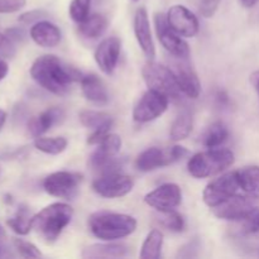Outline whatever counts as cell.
Instances as JSON below:
<instances>
[{
  "label": "cell",
  "mask_w": 259,
  "mask_h": 259,
  "mask_svg": "<svg viewBox=\"0 0 259 259\" xmlns=\"http://www.w3.org/2000/svg\"><path fill=\"white\" fill-rule=\"evenodd\" d=\"M30 76L42 89L57 96H65L70 93L71 86L76 80L80 81L81 73L75 68L66 66L53 55L38 57L30 67Z\"/></svg>",
  "instance_id": "1"
},
{
  "label": "cell",
  "mask_w": 259,
  "mask_h": 259,
  "mask_svg": "<svg viewBox=\"0 0 259 259\" xmlns=\"http://www.w3.org/2000/svg\"><path fill=\"white\" fill-rule=\"evenodd\" d=\"M89 229L98 239L115 242L136 232L137 220L126 214L99 211L89 218Z\"/></svg>",
  "instance_id": "2"
},
{
  "label": "cell",
  "mask_w": 259,
  "mask_h": 259,
  "mask_svg": "<svg viewBox=\"0 0 259 259\" xmlns=\"http://www.w3.org/2000/svg\"><path fill=\"white\" fill-rule=\"evenodd\" d=\"M73 209L65 202H53L38 214L33 215V229L47 243L58 239L63 230L70 225Z\"/></svg>",
  "instance_id": "3"
},
{
  "label": "cell",
  "mask_w": 259,
  "mask_h": 259,
  "mask_svg": "<svg viewBox=\"0 0 259 259\" xmlns=\"http://www.w3.org/2000/svg\"><path fill=\"white\" fill-rule=\"evenodd\" d=\"M235 156L228 148H210L194 154L187 162V171L195 179H206L227 171L234 164Z\"/></svg>",
  "instance_id": "4"
},
{
  "label": "cell",
  "mask_w": 259,
  "mask_h": 259,
  "mask_svg": "<svg viewBox=\"0 0 259 259\" xmlns=\"http://www.w3.org/2000/svg\"><path fill=\"white\" fill-rule=\"evenodd\" d=\"M120 137L118 134L109 133L98 144V148L91 153L90 158H89L90 168L100 172V174L119 171V168L123 166V159L116 158L118 153L120 152Z\"/></svg>",
  "instance_id": "5"
},
{
  "label": "cell",
  "mask_w": 259,
  "mask_h": 259,
  "mask_svg": "<svg viewBox=\"0 0 259 259\" xmlns=\"http://www.w3.org/2000/svg\"><path fill=\"white\" fill-rule=\"evenodd\" d=\"M142 75H143L148 89L159 91L172 100H179L180 96L182 95L174 72L169 67L159 65V63L154 62L153 60H149L144 65Z\"/></svg>",
  "instance_id": "6"
},
{
  "label": "cell",
  "mask_w": 259,
  "mask_h": 259,
  "mask_svg": "<svg viewBox=\"0 0 259 259\" xmlns=\"http://www.w3.org/2000/svg\"><path fill=\"white\" fill-rule=\"evenodd\" d=\"M259 210V194L233 195L227 201L212 209L214 215L228 222H240Z\"/></svg>",
  "instance_id": "7"
},
{
  "label": "cell",
  "mask_w": 259,
  "mask_h": 259,
  "mask_svg": "<svg viewBox=\"0 0 259 259\" xmlns=\"http://www.w3.org/2000/svg\"><path fill=\"white\" fill-rule=\"evenodd\" d=\"M154 27H156L157 37L164 50L179 60H187L190 56V47L184 37L176 33L169 25L167 15L163 13L154 14Z\"/></svg>",
  "instance_id": "8"
},
{
  "label": "cell",
  "mask_w": 259,
  "mask_h": 259,
  "mask_svg": "<svg viewBox=\"0 0 259 259\" xmlns=\"http://www.w3.org/2000/svg\"><path fill=\"white\" fill-rule=\"evenodd\" d=\"M169 98L159 91L148 89L133 109V120L139 124L151 123L163 115L168 108Z\"/></svg>",
  "instance_id": "9"
},
{
  "label": "cell",
  "mask_w": 259,
  "mask_h": 259,
  "mask_svg": "<svg viewBox=\"0 0 259 259\" xmlns=\"http://www.w3.org/2000/svg\"><path fill=\"white\" fill-rule=\"evenodd\" d=\"M82 176L70 171H57L43 180V190L51 196L72 200L77 196Z\"/></svg>",
  "instance_id": "10"
},
{
  "label": "cell",
  "mask_w": 259,
  "mask_h": 259,
  "mask_svg": "<svg viewBox=\"0 0 259 259\" xmlns=\"http://www.w3.org/2000/svg\"><path fill=\"white\" fill-rule=\"evenodd\" d=\"M134 180L119 171L101 174L94 180L93 190L105 199H118L128 195L133 190Z\"/></svg>",
  "instance_id": "11"
},
{
  "label": "cell",
  "mask_w": 259,
  "mask_h": 259,
  "mask_svg": "<svg viewBox=\"0 0 259 259\" xmlns=\"http://www.w3.org/2000/svg\"><path fill=\"white\" fill-rule=\"evenodd\" d=\"M239 189L237 172H227L206 185L202 192V199L210 209H214L218 205L227 201L229 197L237 194Z\"/></svg>",
  "instance_id": "12"
},
{
  "label": "cell",
  "mask_w": 259,
  "mask_h": 259,
  "mask_svg": "<svg viewBox=\"0 0 259 259\" xmlns=\"http://www.w3.org/2000/svg\"><path fill=\"white\" fill-rule=\"evenodd\" d=\"M181 201L182 191L176 184H163L144 196V202L157 211L176 210Z\"/></svg>",
  "instance_id": "13"
},
{
  "label": "cell",
  "mask_w": 259,
  "mask_h": 259,
  "mask_svg": "<svg viewBox=\"0 0 259 259\" xmlns=\"http://www.w3.org/2000/svg\"><path fill=\"white\" fill-rule=\"evenodd\" d=\"M167 20L169 25L174 28L184 38H192L199 33L200 23L196 15L186 8L185 5H172L167 12Z\"/></svg>",
  "instance_id": "14"
},
{
  "label": "cell",
  "mask_w": 259,
  "mask_h": 259,
  "mask_svg": "<svg viewBox=\"0 0 259 259\" xmlns=\"http://www.w3.org/2000/svg\"><path fill=\"white\" fill-rule=\"evenodd\" d=\"M121 51V40L118 37H108L96 47L94 58L96 65L105 75H111L115 71Z\"/></svg>",
  "instance_id": "15"
},
{
  "label": "cell",
  "mask_w": 259,
  "mask_h": 259,
  "mask_svg": "<svg viewBox=\"0 0 259 259\" xmlns=\"http://www.w3.org/2000/svg\"><path fill=\"white\" fill-rule=\"evenodd\" d=\"M134 35L144 56L148 60H154L156 46L152 37L151 22L146 8H138L134 14Z\"/></svg>",
  "instance_id": "16"
},
{
  "label": "cell",
  "mask_w": 259,
  "mask_h": 259,
  "mask_svg": "<svg viewBox=\"0 0 259 259\" xmlns=\"http://www.w3.org/2000/svg\"><path fill=\"white\" fill-rule=\"evenodd\" d=\"M184 61L185 60H181L180 62H174L169 68L174 72L182 95H186L190 99H197L201 94V83H200L196 72Z\"/></svg>",
  "instance_id": "17"
},
{
  "label": "cell",
  "mask_w": 259,
  "mask_h": 259,
  "mask_svg": "<svg viewBox=\"0 0 259 259\" xmlns=\"http://www.w3.org/2000/svg\"><path fill=\"white\" fill-rule=\"evenodd\" d=\"M80 85L83 96L90 103L103 106L106 105L109 100H110V96H109L105 83L95 73H88V75L81 76Z\"/></svg>",
  "instance_id": "18"
},
{
  "label": "cell",
  "mask_w": 259,
  "mask_h": 259,
  "mask_svg": "<svg viewBox=\"0 0 259 259\" xmlns=\"http://www.w3.org/2000/svg\"><path fill=\"white\" fill-rule=\"evenodd\" d=\"M30 38L34 40L35 45L43 48H53L60 45L62 39V33L60 28L52 22L48 20H40L33 24L30 28Z\"/></svg>",
  "instance_id": "19"
},
{
  "label": "cell",
  "mask_w": 259,
  "mask_h": 259,
  "mask_svg": "<svg viewBox=\"0 0 259 259\" xmlns=\"http://www.w3.org/2000/svg\"><path fill=\"white\" fill-rule=\"evenodd\" d=\"M63 118H65V111L62 109L57 106L50 108L28 121V132L33 138L42 137V134L50 131L53 125L61 123Z\"/></svg>",
  "instance_id": "20"
},
{
  "label": "cell",
  "mask_w": 259,
  "mask_h": 259,
  "mask_svg": "<svg viewBox=\"0 0 259 259\" xmlns=\"http://www.w3.org/2000/svg\"><path fill=\"white\" fill-rule=\"evenodd\" d=\"M168 164H171L168 151H163L157 147L147 148L136 159V167L141 172H151Z\"/></svg>",
  "instance_id": "21"
},
{
  "label": "cell",
  "mask_w": 259,
  "mask_h": 259,
  "mask_svg": "<svg viewBox=\"0 0 259 259\" xmlns=\"http://www.w3.org/2000/svg\"><path fill=\"white\" fill-rule=\"evenodd\" d=\"M129 249L124 243H98V244L89 245L82 252V258L98 259V258H121L128 255Z\"/></svg>",
  "instance_id": "22"
},
{
  "label": "cell",
  "mask_w": 259,
  "mask_h": 259,
  "mask_svg": "<svg viewBox=\"0 0 259 259\" xmlns=\"http://www.w3.org/2000/svg\"><path fill=\"white\" fill-rule=\"evenodd\" d=\"M108 29V19L105 15L91 14L83 22L78 23V33L86 39H98Z\"/></svg>",
  "instance_id": "23"
},
{
  "label": "cell",
  "mask_w": 259,
  "mask_h": 259,
  "mask_svg": "<svg viewBox=\"0 0 259 259\" xmlns=\"http://www.w3.org/2000/svg\"><path fill=\"white\" fill-rule=\"evenodd\" d=\"M162 247H163V234H162V232H159L158 229L151 230L143 244H142L139 257L142 259L161 258Z\"/></svg>",
  "instance_id": "24"
},
{
  "label": "cell",
  "mask_w": 259,
  "mask_h": 259,
  "mask_svg": "<svg viewBox=\"0 0 259 259\" xmlns=\"http://www.w3.org/2000/svg\"><path fill=\"white\" fill-rule=\"evenodd\" d=\"M229 138V129L223 121H215L207 128L205 132L204 138H202V144L210 148H219Z\"/></svg>",
  "instance_id": "25"
},
{
  "label": "cell",
  "mask_w": 259,
  "mask_h": 259,
  "mask_svg": "<svg viewBox=\"0 0 259 259\" xmlns=\"http://www.w3.org/2000/svg\"><path fill=\"white\" fill-rule=\"evenodd\" d=\"M194 119L189 111H182L174 120L169 131V138L174 142H181L186 139L192 132Z\"/></svg>",
  "instance_id": "26"
},
{
  "label": "cell",
  "mask_w": 259,
  "mask_h": 259,
  "mask_svg": "<svg viewBox=\"0 0 259 259\" xmlns=\"http://www.w3.org/2000/svg\"><path fill=\"white\" fill-rule=\"evenodd\" d=\"M239 187L248 194H259V166H247L238 169Z\"/></svg>",
  "instance_id": "27"
},
{
  "label": "cell",
  "mask_w": 259,
  "mask_h": 259,
  "mask_svg": "<svg viewBox=\"0 0 259 259\" xmlns=\"http://www.w3.org/2000/svg\"><path fill=\"white\" fill-rule=\"evenodd\" d=\"M7 224L17 234L27 235L33 229V215L27 206L22 205L14 217L8 220Z\"/></svg>",
  "instance_id": "28"
},
{
  "label": "cell",
  "mask_w": 259,
  "mask_h": 259,
  "mask_svg": "<svg viewBox=\"0 0 259 259\" xmlns=\"http://www.w3.org/2000/svg\"><path fill=\"white\" fill-rule=\"evenodd\" d=\"M67 139L65 137H38L34 139V147L39 152L51 156H57L67 148Z\"/></svg>",
  "instance_id": "29"
},
{
  "label": "cell",
  "mask_w": 259,
  "mask_h": 259,
  "mask_svg": "<svg viewBox=\"0 0 259 259\" xmlns=\"http://www.w3.org/2000/svg\"><path fill=\"white\" fill-rule=\"evenodd\" d=\"M78 119H80V123L82 124L83 126H86V128L89 129H93V131L105 125V124L110 123V121H114V119L111 118L110 114L99 110L81 111L80 115H78Z\"/></svg>",
  "instance_id": "30"
},
{
  "label": "cell",
  "mask_w": 259,
  "mask_h": 259,
  "mask_svg": "<svg viewBox=\"0 0 259 259\" xmlns=\"http://www.w3.org/2000/svg\"><path fill=\"white\" fill-rule=\"evenodd\" d=\"M158 223L167 230L174 233H181L185 229V219L176 210L168 211H158Z\"/></svg>",
  "instance_id": "31"
},
{
  "label": "cell",
  "mask_w": 259,
  "mask_h": 259,
  "mask_svg": "<svg viewBox=\"0 0 259 259\" xmlns=\"http://www.w3.org/2000/svg\"><path fill=\"white\" fill-rule=\"evenodd\" d=\"M98 0H72L68 8V14L70 18L75 23H81L91 15V9L93 5Z\"/></svg>",
  "instance_id": "32"
},
{
  "label": "cell",
  "mask_w": 259,
  "mask_h": 259,
  "mask_svg": "<svg viewBox=\"0 0 259 259\" xmlns=\"http://www.w3.org/2000/svg\"><path fill=\"white\" fill-rule=\"evenodd\" d=\"M14 243V247L17 249V252L19 253V255L24 258H40L42 257V253L39 252L37 247H35L33 243L27 242L24 239H19V238H15L13 240Z\"/></svg>",
  "instance_id": "33"
},
{
  "label": "cell",
  "mask_w": 259,
  "mask_h": 259,
  "mask_svg": "<svg viewBox=\"0 0 259 259\" xmlns=\"http://www.w3.org/2000/svg\"><path fill=\"white\" fill-rule=\"evenodd\" d=\"M242 223V234L244 235H253L259 233V210L253 212L245 219L240 220Z\"/></svg>",
  "instance_id": "34"
},
{
  "label": "cell",
  "mask_w": 259,
  "mask_h": 259,
  "mask_svg": "<svg viewBox=\"0 0 259 259\" xmlns=\"http://www.w3.org/2000/svg\"><path fill=\"white\" fill-rule=\"evenodd\" d=\"M15 53H17L15 43L7 34L0 33V57L13 58L15 56Z\"/></svg>",
  "instance_id": "35"
},
{
  "label": "cell",
  "mask_w": 259,
  "mask_h": 259,
  "mask_svg": "<svg viewBox=\"0 0 259 259\" xmlns=\"http://www.w3.org/2000/svg\"><path fill=\"white\" fill-rule=\"evenodd\" d=\"M48 17V13L45 12V10L35 9V10H29V12L24 13L19 17V22L24 23V24H34V23L40 22L45 18Z\"/></svg>",
  "instance_id": "36"
},
{
  "label": "cell",
  "mask_w": 259,
  "mask_h": 259,
  "mask_svg": "<svg viewBox=\"0 0 259 259\" xmlns=\"http://www.w3.org/2000/svg\"><path fill=\"white\" fill-rule=\"evenodd\" d=\"M220 2H222V0H200L199 9L202 17L205 18L214 17L218 8H219Z\"/></svg>",
  "instance_id": "37"
},
{
  "label": "cell",
  "mask_w": 259,
  "mask_h": 259,
  "mask_svg": "<svg viewBox=\"0 0 259 259\" xmlns=\"http://www.w3.org/2000/svg\"><path fill=\"white\" fill-rule=\"evenodd\" d=\"M27 4V0H0V13H15L23 9Z\"/></svg>",
  "instance_id": "38"
},
{
  "label": "cell",
  "mask_w": 259,
  "mask_h": 259,
  "mask_svg": "<svg viewBox=\"0 0 259 259\" xmlns=\"http://www.w3.org/2000/svg\"><path fill=\"white\" fill-rule=\"evenodd\" d=\"M167 151H168V156H169V161H171V163H175V162L185 158V157L189 154V151L182 146H174L169 149H167Z\"/></svg>",
  "instance_id": "39"
},
{
  "label": "cell",
  "mask_w": 259,
  "mask_h": 259,
  "mask_svg": "<svg viewBox=\"0 0 259 259\" xmlns=\"http://www.w3.org/2000/svg\"><path fill=\"white\" fill-rule=\"evenodd\" d=\"M199 249H200V245L196 240H195V242H190V243H187L185 247H182L181 249H180L179 257H182V258L196 257V254L192 252H197Z\"/></svg>",
  "instance_id": "40"
},
{
  "label": "cell",
  "mask_w": 259,
  "mask_h": 259,
  "mask_svg": "<svg viewBox=\"0 0 259 259\" xmlns=\"http://www.w3.org/2000/svg\"><path fill=\"white\" fill-rule=\"evenodd\" d=\"M5 34H7L8 37H9L14 43L23 42V40H25V38H27L25 30L22 29V28H18V27L10 28V29L7 30V33H5Z\"/></svg>",
  "instance_id": "41"
},
{
  "label": "cell",
  "mask_w": 259,
  "mask_h": 259,
  "mask_svg": "<svg viewBox=\"0 0 259 259\" xmlns=\"http://www.w3.org/2000/svg\"><path fill=\"white\" fill-rule=\"evenodd\" d=\"M8 72H9V66H8V63L4 60L0 58V81L7 77Z\"/></svg>",
  "instance_id": "42"
},
{
  "label": "cell",
  "mask_w": 259,
  "mask_h": 259,
  "mask_svg": "<svg viewBox=\"0 0 259 259\" xmlns=\"http://www.w3.org/2000/svg\"><path fill=\"white\" fill-rule=\"evenodd\" d=\"M217 100L220 105H227L228 101H229V98H228L227 93H224V91H219V93L217 94Z\"/></svg>",
  "instance_id": "43"
},
{
  "label": "cell",
  "mask_w": 259,
  "mask_h": 259,
  "mask_svg": "<svg viewBox=\"0 0 259 259\" xmlns=\"http://www.w3.org/2000/svg\"><path fill=\"white\" fill-rule=\"evenodd\" d=\"M250 81H252V85L254 86L259 98V71H257V72H254L252 76H250Z\"/></svg>",
  "instance_id": "44"
},
{
  "label": "cell",
  "mask_w": 259,
  "mask_h": 259,
  "mask_svg": "<svg viewBox=\"0 0 259 259\" xmlns=\"http://www.w3.org/2000/svg\"><path fill=\"white\" fill-rule=\"evenodd\" d=\"M240 2H242L243 7H245V8H253V7H254V5L258 4L259 0H240Z\"/></svg>",
  "instance_id": "45"
},
{
  "label": "cell",
  "mask_w": 259,
  "mask_h": 259,
  "mask_svg": "<svg viewBox=\"0 0 259 259\" xmlns=\"http://www.w3.org/2000/svg\"><path fill=\"white\" fill-rule=\"evenodd\" d=\"M5 121H7V113L0 109V132H2V129L4 128Z\"/></svg>",
  "instance_id": "46"
},
{
  "label": "cell",
  "mask_w": 259,
  "mask_h": 259,
  "mask_svg": "<svg viewBox=\"0 0 259 259\" xmlns=\"http://www.w3.org/2000/svg\"><path fill=\"white\" fill-rule=\"evenodd\" d=\"M4 234H5V233H4V229H3V227H2V225H0V238L4 237Z\"/></svg>",
  "instance_id": "47"
},
{
  "label": "cell",
  "mask_w": 259,
  "mask_h": 259,
  "mask_svg": "<svg viewBox=\"0 0 259 259\" xmlns=\"http://www.w3.org/2000/svg\"><path fill=\"white\" fill-rule=\"evenodd\" d=\"M0 176H2V168H0Z\"/></svg>",
  "instance_id": "48"
},
{
  "label": "cell",
  "mask_w": 259,
  "mask_h": 259,
  "mask_svg": "<svg viewBox=\"0 0 259 259\" xmlns=\"http://www.w3.org/2000/svg\"><path fill=\"white\" fill-rule=\"evenodd\" d=\"M133 2H138V0H133Z\"/></svg>",
  "instance_id": "49"
},
{
  "label": "cell",
  "mask_w": 259,
  "mask_h": 259,
  "mask_svg": "<svg viewBox=\"0 0 259 259\" xmlns=\"http://www.w3.org/2000/svg\"><path fill=\"white\" fill-rule=\"evenodd\" d=\"M0 257H2V253H0Z\"/></svg>",
  "instance_id": "50"
}]
</instances>
